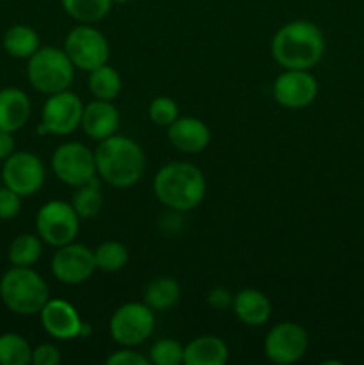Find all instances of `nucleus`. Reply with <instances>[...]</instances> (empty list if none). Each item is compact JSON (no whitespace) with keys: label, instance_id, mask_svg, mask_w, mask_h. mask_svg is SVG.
I'll use <instances>...</instances> for the list:
<instances>
[{"label":"nucleus","instance_id":"f257e3e1","mask_svg":"<svg viewBox=\"0 0 364 365\" xmlns=\"http://www.w3.org/2000/svg\"><path fill=\"white\" fill-rule=\"evenodd\" d=\"M325 48L323 32L309 20L288 21L271 39V56L284 70H313Z\"/></svg>","mask_w":364,"mask_h":365},{"label":"nucleus","instance_id":"f03ea898","mask_svg":"<svg viewBox=\"0 0 364 365\" xmlns=\"http://www.w3.org/2000/svg\"><path fill=\"white\" fill-rule=\"evenodd\" d=\"M96 175L116 189H128L145 175L146 157L141 146L127 135L114 134L98 141L95 150Z\"/></svg>","mask_w":364,"mask_h":365},{"label":"nucleus","instance_id":"7ed1b4c3","mask_svg":"<svg viewBox=\"0 0 364 365\" xmlns=\"http://www.w3.org/2000/svg\"><path fill=\"white\" fill-rule=\"evenodd\" d=\"M152 187L156 198L164 207L177 212H189L206 198L207 182L195 164L173 160L159 168Z\"/></svg>","mask_w":364,"mask_h":365},{"label":"nucleus","instance_id":"20e7f679","mask_svg":"<svg viewBox=\"0 0 364 365\" xmlns=\"http://www.w3.org/2000/svg\"><path fill=\"white\" fill-rule=\"evenodd\" d=\"M49 299V284L32 267L11 266L0 278V302L16 316H36Z\"/></svg>","mask_w":364,"mask_h":365},{"label":"nucleus","instance_id":"39448f33","mask_svg":"<svg viewBox=\"0 0 364 365\" xmlns=\"http://www.w3.org/2000/svg\"><path fill=\"white\" fill-rule=\"evenodd\" d=\"M75 77V66L64 48L39 46L36 53L27 59L29 84L43 95L70 89Z\"/></svg>","mask_w":364,"mask_h":365},{"label":"nucleus","instance_id":"423d86ee","mask_svg":"<svg viewBox=\"0 0 364 365\" xmlns=\"http://www.w3.org/2000/svg\"><path fill=\"white\" fill-rule=\"evenodd\" d=\"M156 330V312L145 302L118 307L109 321V334L121 348H136L148 341Z\"/></svg>","mask_w":364,"mask_h":365},{"label":"nucleus","instance_id":"0eeeda50","mask_svg":"<svg viewBox=\"0 0 364 365\" xmlns=\"http://www.w3.org/2000/svg\"><path fill=\"white\" fill-rule=\"evenodd\" d=\"M81 230V217L71 203L50 200L36 214V234L45 245L61 248L75 241Z\"/></svg>","mask_w":364,"mask_h":365},{"label":"nucleus","instance_id":"6e6552de","mask_svg":"<svg viewBox=\"0 0 364 365\" xmlns=\"http://www.w3.org/2000/svg\"><path fill=\"white\" fill-rule=\"evenodd\" d=\"M64 52L75 70L91 71L109 61L111 46L102 31L91 24H81L71 29L64 39Z\"/></svg>","mask_w":364,"mask_h":365},{"label":"nucleus","instance_id":"1a4fd4ad","mask_svg":"<svg viewBox=\"0 0 364 365\" xmlns=\"http://www.w3.org/2000/svg\"><path fill=\"white\" fill-rule=\"evenodd\" d=\"M52 171L63 184L79 187L88 184L96 175L95 152L79 141H66L56 148L52 155Z\"/></svg>","mask_w":364,"mask_h":365},{"label":"nucleus","instance_id":"9d476101","mask_svg":"<svg viewBox=\"0 0 364 365\" xmlns=\"http://www.w3.org/2000/svg\"><path fill=\"white\" fill-rule=\"evenodd\" d=\"M84 103L79 95L66 91L49 95L41 109V123H39V134L54 135H70L81 127Z\"/></svg>","mask_w":364,"mask_h":365},{"label":"nucleus","instance_id":"9b49d317","mask_svg":"<svg viewBox=\"0 0 364 365\" xmlns=\"http://www.w3.org/2000/svg\"><path fill=\"white\" fill-rule=\"evenodd\" d=\"M2 182L6 187L13 189L21 198L34 196L46 180V170L43 160L32 152H14L4 160Z\"/></svg>","mask_w":364,"mask_h":365},{"label":"nucleus","instance_id":"f8f14e48","mask_svg":"<svg viewBox=\"0 0 364 365\" xmlns=\"http://www.w3.org/2000/svg\"><path fill=\"white\" fill-rule=\"evenodd\" d=\"M309 349V335L305 328L293 321L278 323L264 339V355L278 365L295 364L303 359Z\"/></svg>","mask_w":364,"mask_h":365},{"label":"nucleus","instance_id":"ddd939ff","mask_svg":"<svg viewBox=\"0 0 364 365\" xmlns=\"http://www.w3.org/2000/svg\"><path fill=\"white\" fill-rule=\"evenodd\" d=\"M50 269L56 280L64 285H81L88 282L96 271L95 253L89 246L70 242L61 248H56Z\"/></svg>","mask_w":364,"mask_h":365},{"label":"nucleus","instance_id":"4468645a","mask_svg":"<svg viewBox=\"0 0 364 365\" xmlns=\"http://www.w3.org/2000/svg\"><path fill=\"white\" fill-rule=\"evenodd\" d=\"M39 319L43 330L56 341H74L89 335V327L79 316L77 309L66 299H49L39 312Z\"/></svg>","mask_w":364,"mask_h":365},{"label":"nucleus","instance_id":"2eb2a0df","mask_svg":"<svg viewBox=\"0 0 364 365\" xmlns=\"http://www.w3.org/2000/svg\"><path fill=\"white\" fill-rule=\"evenodd\" d=\"M318 81L310 70H284L273 82V98L285 109H305L316 100Z\"/></svg>","mask_w":364,"mask_h":365},{"label":"nucleus","instance_id":"dca6fc26","mask_svg":"<svg viewBox=\"0 0 364 365\" xmlns=\"http://www.w3.org/2000/svg\"><path fill=\"white\" fill-rule=\"evenodd\" d=\"M168 141L182 153H200L209 146L211 130L202 120L193 116H178L168 127Z\"/></svg>","mask_w":364,"mask_h":365},{"label":"nucleus","instance_id":"f3484780","mask_svg":"<svg viewBox=\"0 0 364 365\" xmlns=\"http://www.w3.org/2000/svg\"><path fill=\"white\" fill-rule=\"evenodd\" d=\"M81 127L84 134L93 141H103L118 132L120 127V114L113 102L107 100H93L84 106Z\"/></svg>","mask_w":364,"mask_h":365},{"label":"nucleus","instance_id":"a211bd4d","mask_svg":"<svg viewBox=\"0 0 364 365\" xmlns=\"http://www.w3.org/2000/svg\"><path fill=\"white\" fill-rule=\"evenodd\" d=\"M231 309L246 327H264L271 317V302L259 289L246 287L236 292Z\"/></svg>","mask_w":364,"mask_h":365},{"label":"nucleus","instance_id":"6ab92c4d","mask_svg":"<svg viewBox=\"0 0 364 365\" xmlns=\"http://www.w3.org/2000/svg\"><path fill=\"white\" fill-rule=\"evenodd\" d=\"M32 113L31 98L20 88L0 89V130L18 132L27 125Z\"/></svg>","mask_w":364,"mask_h":365},{"label":"nucleus","instance_id":"aec40b11","mask_svg":"<svg viewBox=\"0 0 364 365\" xmlns=\"http://www.w3.org/2000/svg\"><path fill=\"white\" fill-rule=\"evenodd\" d=\"M228 355V346L216 335H200L184 346L186 365H225Z\"/></svg>","mask_w":364,"mask_h":365},{"label":"nucleus","instance_id":"412c9836","mask_svg":"<svg viewBox=\"0 0 364 365\" xmlns=\"http://www.w3.org/2000/svg\"><path fill=\"white\" fill-rule=\"evenodd\" d=\"M2 46L7 56L14 57V59H29L41 45H39V34L34 29L18 24L4 32Z\"/></svg>","mask_w":364,"mask_h":365},{"label":"nucleus","instance_id":"4be33fe9","mask_svg":"<svg viewBox=\"0 0 364 365\" xmlns=\"http://www.w3.org/2000/svg\"><path fill=\"white\" fill-rule=\"evenodd\" d=\"M182 296L181 284L171 277H159L145 289V303L153 312H164L178 303Z\"/></svg>","mask_w":364,"mask_h":365},{"label":"nucleus","instance_id":"5701e85b","mask_svg":"<svg viewBox=\"0 0 364 365\" xmlns=\"http://www.w3.org/2000/svg\"><path fill=\"white\" fill-rule=\"evenodd\" d=\"M43 255V241L38 234H20L11 241L7 260L11 266L32 267Z\"/></svg>","mask_w":364,"mask_h":365},{"label":"nucleus","instance_id":"b1692460","mask_svg":"<svg viewBox=\"0 0 364 365\" xmlns=\"http://www.w3.org/2000/svg\"><path fill=\"white\" fill-rule=\"evenodd\" d=\"M88 88L96 100L113 102L121 91V77L113 66L106 63L89 71Z\"/></svg>","mask_w":364,"mask_h":365},{"label":"nucleus","instance_id":"393cba45","mask_svg":"<svg viewBox=\"0 0 364 365\" xmlns=\"http://www.w3.org/2000/svg\"><path fill=\"white\" fill-rule=\"evenodd\" d=\"M70 203L81 220H91V217H95L100 212L103 203L102 185H100L98 178L95 177L88 184H82L79 187H75L74 198H71Z\"/></svg>","mask_w":364,"mask_h":365},{"label":"nucleus","instance_id":"a878e982","mask_svg":"<svg viewBox=\"0 0 364 365\" xmlns=\"http://www.w3.org/2000/svg\"><path fill=\"white\" fill-rule=\"evenodd\" d=\"M64 13L79 24H96L111 13V0H61Z\"/></svg>","mask_w":364,"mask_h":365},{"label":"nucleus","instance_id":"bb28decb","mask_svg":"<svg viewBox=\"0 0 364 365\" xmlns=\"http://www.w3.org/2000/svg\"><path fill=\"white\" fill-rule=\"evenodd\" d=\"M32 364V348L25 337L14 331L0 335V365Z\"/></svg>","mask_w":364,"mask_h":365},{"label":"nucleus","instance_id":"cd10ccee","mask_svg":"<svg viewBox=\"0 0 364 365\" xmlns=\"http://www.w3.org/2000/svg\"><path fill=\"white\" fill-rule=\"evenodd\" d=\"M95 253L96 269L103 273H118L123 269L128 262L127 246L118 241H106L93 250Z\"/></svg>","mask_w":364,"mask_h":365},{"label":"nucleus","instance_id":"c85d7f7f","mask_svg":"<svg viewBox=\"0 0 364 365\" xmlns=\"http://www.w3.org/2000/svg\"><path fill=\"white\" fill-rule=\"evenodd\" d=\"M148 360L156 365H181L184 364V346L175 339H161L150 348Z\"/></svg>","mask_w":364,"mask_h":365},{"label":"nucleus","instance_id":"c756f323","mask_svg":"<svg viewBox=\"0 0 364 365\" xmlns=\"http://www.w3.org/2000/svg\"><path fill=\"white\" fill-rule=\"evenodd\" d=\"M148 118L157 127H170L178 118V106L170 96H156L148 106Z\"/></svg>","mask_w":364,"mask_h":365},{"label":"nucleus","instance_id":"7c9ffc66","mask_svg":"<svg viewBox=\"0 0 364 365\" xmlns=\"http://www.w3.org/2000/svg\"><path fill=\"white\" fill-rule=\"evenodd\" d=\"M21 210V196L9 187H0V220H13Z\"/></svg>","mask_w":364,"mask_h":365},{"label":"nucleus","instance_id":"2f4dec72","mask_svg":"<svg viewBox=\"0 0 364 365\" xmlns=\"http://www.w3.org/2000/svg\"><path fill=\"white\" fill-rule=\"evenodd\" d=\"M61 351L56 344L43 342L32 348V365H59Z\"/></svg>","mask_w":364,"mask_h":365},{"label":"nucleus","instance_id":"473e14b6","mask_svg":"<svg viewBox=\"0 0 364 365\" xmlns=\"http://www.w3.org/2000/svg\"><path fill=\"white\" fill-rule=\"evenodd\" d=\"M107 365H148L150 360L141 353L134 351V348H121L106 359Z\"/></svg>","mask_w":364,"mask_h":365},{"label":"nucleus","instance_id":"72a5a7b5","mask_svg":"<svg viewBox=\"0 0 364 365\" xmlns=\"http://www.w3.org/2000/svg\"><path fill=\"white\" fill-rule=\"evenodd\" d=\"M232 299H234V294H232L228 289L225 287H214L207 292L206 302L207 305L213 307L214 310H225L232 307Z\"/></svg>","mask_w":364,"mask_h":365},{"label":"nucleus","instance_id":"f704fd0d","mask_svg":"<svg viewBox=\"0 0 364 365\" xmlns=\"http://www.w3.org/2000/svg\"><path fill=\"white\" fill-rule=\"evenodd\" d=\"M16 152V141H14L13 132L0 130V160H6Z\"/></svg>","mask_w":364,"mask_h":365},{"label":"nucleus","instance_id":"c9c22d12","mask_svg":"<svg viewBox=\"0 0 364 365\" xmlns=\"http://www.w3.org/2000/svg\"><path fill=\"white\" fill-rule=\"evenodd\" d=\"M111 2H113V4H127V2H131V0H111Z\"/></svg>","mask_w":364,"mask_h":365}]
</instances>
